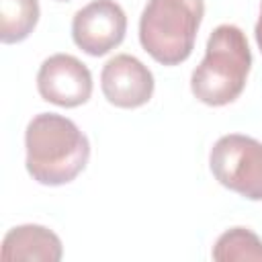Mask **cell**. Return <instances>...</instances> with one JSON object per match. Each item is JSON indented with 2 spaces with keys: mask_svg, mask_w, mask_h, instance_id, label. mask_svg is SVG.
Wrapping results in <instances>:
<instances>
[{
  "mask_svg": "<svg viewBox=\"0 0 262 262\" xmlns=\"http://www.w3.org/2000/svg\"><path fill=\"white\" fill-rule=\"evenodd\" d=\"M27 172L45 186L72 182L88 164L90 141L80 127L57 113L35 115L25 131Z\"/></svg>",
  "mask_w": 262,
  "mask_h": 262,
  "instance_id": "1",
  "label": "cell"
},
{
  "mask_svg": "<svg viewBox=\"0 0 262 262\" xmlns=\"http://www.w3.org/2000/svg\"><path fill=\"white\" fill-rule=\"evenodd\" d=\"M250 68L252 51L244 31L219 25L207 39L203 61L192 70L190 90L203 104L225 106L244 92Z\"/></svg>",
  "mask_w": 262,
  "mask_h": 262,
  "instance_id": "2",
  "label": "cell"
},
{
  "mask_svg": "<svg viewBox=\"0 0 262 262\" xmlns=\"http://www.w3.org/2000/svg\"><path fill=\"white\" fill-rule=\"evenodd\" d=\"M205 16V0H147L139 18V43L162 66L188 59Z\"/></svg>",
  "mask_w": 262,
  "mask_h": 262,
  "instance_id": "3",
  "label": "cell"
},
{
  "mask_svg": "<svg viewBox=\"0 0 262 262\" xmlns=\"http://www.w3.org/2000/svg\"><path fill=\"white\" fill-rule=\"evenodd\" d=\"M215 180L248 201H262V141L229 133L215 141L209 154Z\"/></svg>",
  "mask_w": 262,
  "mask_h": 262,
  "instance_id": "4",
  "label": "cell"
},
{
  "mask_svg": "<svg viewBox=\"0 0 262 262\" xmlns=\"http://www.w3.org/2000/svg\"><path fill=\"white\" fill-rule=\"evenodd\" d=\"M127 33V16L115 0H92L72 18V39L88 55L100 57L119 47Z\"/></svg>",
  "mask_w": 262,
  "mask_h": 262,
  "instance_id": "5",
  "label": "cell"
},
{
  "mask_svg": "<svg viewBox=\"0 0 262 262\" xmlns=\"http://www.w3.org/2000/svg\"><path fill=\"white\" fill-rule=\"evenodd\" d=\"M37 90L43 100L74 108L92 96V74L78 57L70 53L49 55L37 72Z\"/></svg>",
  "mask_w": 262,
  "mask_h": 262,
  "instance_id": "6",
  "label": "cell"
},
{
  "mask_svg": "<svg viewBox=\"0 0 262 262\" xmlns=\"http://www.w3.org/2000/svg\"><path fill=\"white\" fill-rule=\"evenodd\" d=\"M104 98L119 108H137L149 102L156 82L151 70L135 55L119 53L111 57L100 72Z\"/></svg>",
  "mask_w": 262,
  "mask_h": 262,
  "instance_id": "7",
  "label": "cell"
},
{
  "mask_svg": "<svg viewBox=\"0 0 262 262\" xmlns=\"http://www.w3.org/2000/svg\"><path fill=\"white\" fill-rule=\"evenodd\" d=\"M0 256L6 262H59L63 256V246L57 233H53L49 227L25 223L6 231Z\"/></svg>",
  "mask_w": 262,
  "mask_h": 262,
  "instance_id": "8",
  "label": "cell"
},
{
  "mask_svg": "<svg viewBox=\"0 0 262 262\" xmlns=\"http://www.w3.org/2000/svg\"><path fill=\"white\" fill-rule=\"evenodd\" d=\"M39 0H0V41H25L39 23Z\"/></svg>",
  "mask_w": 262,
  "mask_h": 262,
  "instance_id": "9",
  "label": "cell"
},
{
  "mask_svg": "<svg viewBox=\"0 0 262 262\" xmlns=\"http://www.w3.org/2000/svg\"><path fill=\"white\" fill-rule=\"evenodd\" d=\"M213 260L217 262H260L262 239L248 227H231L223 231L213 246Z\"/></svg>",
  "mask_w": 262,
  "mask_h": 262,
  "instance_id": "10",
  "label": "cell"
},
{
  "mask_svg": "<svg viewBox=\"0 0 262 262\" xmlns=\"http://www.w3.org/2000/svg\"><path fill=\"white\" fill-rule=\"evenodd\" d=\"M254 35H256V43H258V49L262 53V2H260V14H258V23L254 27Z\"/></svg>",
  "mask_w": 262,
  "mask_h": 262,
  "instance_id": "11",
  "label": "cell"
},
{
  "mask_svg": "<svg viewBox=\"0 0 262 262\" xmlns=\"http://www.w3.org/2000/svg\"><path fill=\"white\" fill-rule=\"evenodd\" d=\"M57 2H66V0H57Z\"/></svg>",
  "mask_w": 262,
  "mask_h": 262,
  "instance_id": "12",
  "label": "cell"
}]
</instances>
